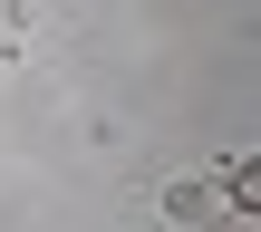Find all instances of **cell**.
<instances>
[{"label":"cell","instance_id":"obj_1","mask_svg":"<svg viewBox=\"0 0 261 232\" xmlns=\"http://www.w3.org/2000/svg\"><path fill=\"white\" fill-rule=\"evenodd\" d=\"M232 174H242V165H213V174L165 184V213H174V223H223V213H232Z\"/></svg>","mask_w":261,"mask_h":232}]
</instances>
